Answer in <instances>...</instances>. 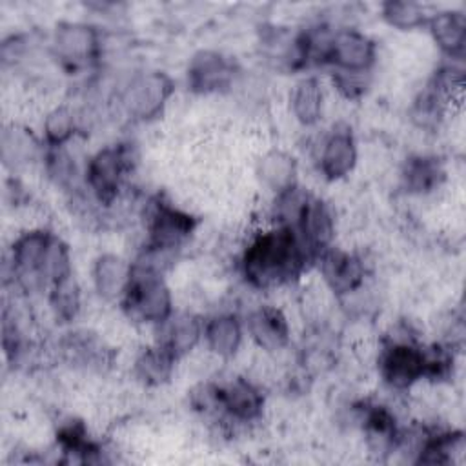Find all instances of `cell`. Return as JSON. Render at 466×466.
Wrapping results in <instances>:
<instances>
[{
  "instance_id": "obj_1",
  "label": "cell",
  "mask_w": 466,
  "mask_h": 466,
  "mask_svg": "<svg viewBox=\"0 0 466 466\" xmlns=\"http://www.w3.org/2000/svg\"><path fill=\"white\" fill-rule=\"evenodd\" d=\"M311 260L295 229L275 224L248 242L240 257V269L249 286L271 289L297 279Z\"/></svg>"
},
{
  "instance_id": "obj_2",
  "label": "cell",
  "mask_w": 466,
  "mask_h": 466,
  "mask_svg": "<svg viewBox=\"0 0 466 466\" xmlns=\"http://www.w3.org/2000/svg\"><path fill=\"white\" fill-rule=\"evenodd\" d=\"M129 319L151 326L164 324L173 313V295L164 273L133 264L131 282L120 300Z\"/></svg>"
},
{
  "instance_id": "obj_3",
  "label": "cell",
  "mask_w": 466,
  "mask_h": 466,
  "mask_svg": "<svg viewBox=\"0 0 466 466\" xmlns=\"http://www.w3.org/2000/svg\"><path fill=\"white\" fill-rule=\"evenodd\" d=\"M379 373L384 384L397 391L413 388L426 377L424 344L415 335H391L379 353Z\"/></svg>"
},
{
  "instance_id": "obj_4",
  "label": "cell",
  "mask_w": 466,
  "mask_h": 466,
  "mask_svg": "<svg viewBox=\"0 0 466 466\" xmlns=\"http://www.w3.org/2000/svg\"><path fill=\"white\" fill-rule=\"evenodd\" d=\"M131 164V149L124 144L106 146L89 157L86 162L84 180L98 204L109 206L116 200Z\"/></svg>"
},
{
  "instance_id": "obj_5",
  "label": "cell",
  "mask_w": 466,
  "mask_h": 466,
  "mask_svg": "<svg viewBox=\"0 0 466 466\" xmlns=\"http://www.w3.org/2000/svg\"><path fill=\"white\" fill-rule=\"evenodd\" d=\"M175 93L173 78L164 71H146L131 78L122 91L126 113L138 122L158 118Z\"/></svg>"
},
{
  "instance_id": "obj_6",
  "label": "cell",
  "mask_w": 466,
  "mask_h": 466,
  "mask_svg": "<svg viewBox=\"0 0 466 466\" xmlns=\"http://www.w3.org/2000/svg\"><path fill=\"white\" fill-rule=\"evenodd\" d=\"M197 217L184 211L166 200H155L146 213L147 248L173 253L184 246V242L197 229Z\"/></svg>"
},
{
  "instance_id": "obj_7",
  "label": "cell",
  "mask_w": 466,
  "mask_h": 466,
  "mask_svg": "<svg viewBox=\"0 0 466 466\" xmlns=\"http://www.w3.org/2000/svg\"><path fill=\"white\" fill-rule=\"evenodd\" d=\"M53 237L49 229L36 228L18 235L11 246L13 275L29 289L46 286L42 271Z\"/></svg>"
},
{
  "instance_id": "obj_8",
  "label": "cell",
  "mask_w": 466,
  "mask_h": 466,
  "mask_svg": "<svg viewBox=\"0 0 466 466\" xmlns=\"http://www.w3.org/2000/svg\"><path fill=\"white\" fill-rule=\"evenodd\" d=\"M377 60L375 42L362 31L353 27L333 29L326 64L340 71L371 73Z\"/></svg>"
},
{
  "instance_id": "obj_9",
  "label": "cell",
  "mask_w": 466,
  "mask_h": 466,
  "mask_svg": "<svg viewBox=\"0 0 466 466\" xmlns=\"http://www.w3.org/2000/svg\"><path fill=\"white\" fill-rule=\"evenodd\" d=\"M237 75L235 62L220 51L200 49L186 67V82L193 93L209 95L228 89Z\"/></svg>"
},
{
  "instance_id": "obj_10",
  "label": "cell",
  "mask_w": 466,
  "mask_h": 466,
  "mask_svg": "<svg viewBox=\"0 0 466 466\" xmlns=\"http://www.w3.org/2000/svg\"><path fill=\"white\" fill-rule=\"evenodd\" d=\"M55 55L73 69L87 66L100 53V35L86 22H60L53 33Z\"/></svg>"
},
{
  "instance_id": "obj_11",
  "label": "cell",
  "mask_w": 466,
  "mask_h": 466,
  "mask_svg": "<svg viewBox=\"0 0 466 466\" xmlns=\"http://www.w3.org/2000/svg\"><path fill=\"white\" fill-rule=\"evenodd\" d=\"M326 286L339 297H348L360 289L366 277L362 258L340 248H328L317 258Z\"/></svg>"
},
{
  "instance_id": "obj_12",
  "label": "cell",
  "mask_w": 466,
  "mask_h": 466,
  "mask_svg": "<svg viewBox=\"0 0 466 466\" xmlns=\"http://www.w3.org/2000/svg\"><path fill=\"white\" fill-rule=\"evenodd\" d=\"M218 413L226 419L248 424L260 419L264 410V395L257 384L248 379L235 377L224 384H217Z\"/></svg>"
},
{
  "instance_id": "obj_13",
  "label": "cell",
  "mask_w": 466,
  "mask_h": 466,
  "mask_svg": "<svg viewBox=\"0 0 466 466\" xmlns=\"http://www.w3.org/2000/svg\"><path fill=\"white\" fill-rule=\"evenodd\" d=\"M357 140L350 126L337 124L322 140L319 153V171L329 180H340L348 177L357 164Z\"/></svg>"
},
{
  "instance_id": "obj_14",
  "label": "cell",
  "mask_w": 466,
  "mask_h": 466,
  "mask_svg": "<svg viewBox=\"0 0 466 466\" xmlns=\"http://www.w3.org/2000/svg\"><path fill=\"white\" fill-rule=\"evenodd\" d=\"M293 229L313 260H317L322 251L333 246L335 222L329 208L317 197L308 198Z\"/></svg>"
},
{
  "instance_id": "obj_15",
  "label": "cell",
  "mask_w": 466,
  "mask_h": 466,
  "mask_svg": "<svg viewBox=\"0 0 466 466\" xmlns=\"http://www.w3.org/2000/svg\"><path fill=\"white\" fill-rule=\"evenodd\" d=\"M249 339L264 351L275 353L289 344L291 329L284 311L271 304L251 309L244 320Z\"/></svg>"
},
{
  "instance_id": "obj_16",
  "label": "cell",
  "mask_w": 466,
  "mask_h": 466,
  "mask_svg": "<svg viewBox=\"0 0 466 466\" xmlns=\"http://www.w3.org/2000/svg\"><path fill=\"white\" fill-rule=\"evenodd\" d=\"M426 27L448 60L464 62L466 15L461 9H442L430 15Z\"/></svg>"
},
{
  "instance_id": "obj_17",
  "label": "cell",
  "mask_w": 466,
  "mask_h": 466,
  "mask_svg": "<svg viewBox=\"0 0 466 466\" xmlns=\"http://www.w3.org/2000/svg\"><path fill=\"white\" fill-rule=\"evenodd\" d=\"M362 431L368 448L377 455H386L397 451L400 428L397 424L395 413L384 404H364L360 410Z\"/></svg>"
},
{
  "instance_id": "obj_18",
  "label": "cell",
  "mask_w": 466,
  "mask_h": 466,
  "mask_svg": "<svg viewBox=\"0 0 466 466\" xmlns=\"http://www.w3.org/2000/svg\"><path fill=\"white\" fill-rule=\"evenodd\" d=\"M91 275L95 291L102 299L120 302L133 277V262L116 253H102L95 258Z\"/></svg>"
},
{
  "instance_id": "obj_19",
  "label": "cell",
  "mask_w": 466,
  "mask_h": 466,
  "mask_svg": "<svg viewBox=\"0 0 466 466\" xmlns=\"http://www.w3.org/2000/svg\"><path fill=\"white\" fill-rule=\"evenodd\" d=\"M244 331V320H240L235 313H217L204 320L202 340L217 357L231 359L242 346Z\"/></svg>"
},
{
  "instance_id": "obj_20",
  "label": "cell",
  "mask_w": 466,
  "mask_h": 466,
  "mask_svg": "<svg viewBox=\"0 0 466 466\" xmlns=\"http://www.w3.org/2000/svg\"><path fill=\"white\" fill-rule=\"evenodd\" d=\"M160 344L166 346L177 359H182L197 344L204 335V320L189 311L173 313L164 324H160Z\"/></svg>"
},
{
  "instance_id": "obj_21",
  "label": "cell",
  "mask_w": 466,
  "mask_h": 466,
  "mask_svg": "<svg viewBox=\"0 0 466 466\" xmlns=\"http://www.w3.org/2000/svg\"><path fill=\"white\" fill-rule=\"evenodd\" d=\"M446 178L442 162L433 155H413L400 169L402 187L411 195H426L441 187Z\"/></svg>"
},
{
  "instance_id": "obj_22",
  "label": "cell",
  "mask_w": 466,
  "mask_h": 466,
  "mask_svg": "<svg viewBox=\"0 0 466 466\" xmlns=\"http://www.w3.org/2000/svg\"><path fill=\"white\" fill-rule=\"evenodd\" d=\"M257 175L262 184L277 197L297 186L299 164L291 153L284 149H271L258 160Z\"/></svg>"
},
{
  "instance_id": "obj_23",
  "label": "cell",
  "mask_w": 466,
  "mask_h": 466,
  "mask_svg": "<svg viewBox=\"0 0 466 466\" xmlns=\"http://www.w3.org/2000/svg\"><path fill=\"white\" fill-rule=\"evenodd\" d=\"M177 360L178 359L166 346L157 342L137 355L133 373L144 386H162L173 377Z\"/></svg>"
},
{
  "instance_id": "obj_24",
  "label": "cell",
  "mask_w": 466,
  "mask_h": 466,
  "mask_svg": "<svg viewBox=\"0 0 466 466\" xmlns=\"http://www.w3.org/2000/svg\"><path fill=\"white\" fill-rule=\"evenodd\" d=\"M464 451L462 431H422L415 450V464H450Z\"/></svg>"
},
{
  "instance_id": "obj_25",
  "label": "cell",
  "mask_w": 466,
  "mask_h": 466,
  "mask_svg": "<svg viewBox=\"0 0 466 466\" xmlns=\"http://www.w3.org/2000/svg\"><path fill=\"white\" fill-rule=\"evenodd\" d=\"M289 106L295 120L304 126H315L324 113V91L317 76H304L300 78L291 93H289Z\"/></svg>"
},
{
  "instance_id": "obj_26",
  "label": "cell",
  "mask_w": 466,
  "mask_h": 466,
  "mask_svg": "<svg viewBox=\"0 0 466 466\" xmlns=\"http://www.w3.org/2000/svg\"><path fill=\"white\" fill-rule=\"evenodd\" d=\"M450 104L451 102L428 80L411 102V122L420 129H435L444 120Z\"/></svg>"
},
{
  "instance_id": "obj_27",
  "label": "cell",
  "mask_w": 466,
  "mask_h": 466,
  "mask_svg": "<svg viewBox=\"0 0 466 466\" xmlns=\"http://www.w3.org/2000/svg\"><path fill=\"white\" fill-rule=\"evenodd\" d=\"M431 13L419 4L410 0H388L380 4V18L399 31H411L424 27Z\"/></svg>"
},
{
  "instance_id": "obj_28",
  "label": "cell",
  "mask_w": 466,
  "mask_h": 466,
  "mask_svg": "<svg viewBox=\"0 0 466 466\" xmlns=\"http://www.w3.org/2000/svg\"><path fill=\"white\" fill-rule=\"evenodd\" d=\"M42 131L47 147H64L76 133L75 111L67 106L53 107L44 118Z\"/></svg>"
},
{
  "instance_id": "obj_29",
  "label": "cell",
  "mask_w": 466,
  "mask_h": 466,
  "mask_svg": "<svg viewBox=\"0 0 466 466\" xmlns=\"http://www.w3.org/2000/svg\"><path fill=\"white\" fill-rule=\"evenodd\" d=\"M38 151V142L24 127H5L2 133V158L5 164L18 166L31 160Z\"/></svg>"
},
{
  "instance_id": "obj_30",
  "label": "cell",
  "mask_w": 466,
  "mask_h": 466,
  "mask_svg": "<svg viewBox=\"0 0 466 466\" xmlns=\"http://www.w3.org/2000/svg\"><path fill=\"white\" fill-rule=\"evenodd\" d=\"M49 304L60 322H71L80 311V289L71 277L49 286Z\"/></svg>"
},
{
  "instance_id": "obj_31",
  "label": "cell",
  "mask_w": 466,
  "mask_h": 466,
  "mask_svg": "<svg viewBox=\"0 0 466 466\" xmlns=\"http://www.w3.org/2000/svg\"><path fill=\"white\" fill-rule=\"evenodd\" d=\"M430 82L450 100L455 102L464 89V67L462 62L446 60L442 62L435 73L431 75Z\"/></svg>"
},
{
  "instance_id": "obj_32",
  "label": "cell",
  "mask_w": 466,
  "mask_h": 466,
  "mask_svg": "<svg viewBox=\"0 0 466 466\" xmlns=\"http://www.w3.org/2000/svg\"><path fill=\"white\" fill-rule=\"evenodd\" d=\"M370 73H355V71H331L333 87L340 93V96L348 100H359L366 95L370 87Z\"/></svg>"
},
{
  "instance_id": "obj_33",
  "label": "cell",
  "mask_w": 466,
  "mask_h": 466,
  "mask_svg": "<svg viewBox=\"0 0 466 466\" xmlns=\"http://www.w3.org/2000/svg\"><path fill=\"white\" fill-rule=\"evenodd\" d=\"M46 169L47 175L60 186H67L75 178V164L64 147H47Z\"/></svg>"
}]
</instances>
